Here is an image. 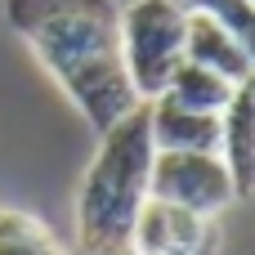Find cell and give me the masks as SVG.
<instances>
[{
    "label": "cell",
    "mask_w": 255,
    "mask_h": 255,
    "mask_svg": "<svg viewBox=\"0 0 255 255\" xmlns=\"http://www.w3.org/2000/svg\"><path fill=\"white\" fill-rule=\"evenodd\" d=\"M4 13L99 134L139 103L121 63L112 0H4Z\"/></svg>",
    "instance_id": "cell-1"
},
{
    "label": "cell",
    "mask_w": 255,
    "mask_h": 255,
    "mask_svg": "<svg viewBox=\"0 0 255 255\" xmlns=\"http://www.w3.org/2000/svg\"><path fill=\"white\" fill-rule=\"evenodd\" d=\"M184 22L188 9L179 0H130L117 9V40L130 90L148 103L166 90L170 72L184 63Z\"/></svg>",
    "instance_id": "cell-3"
},
{
    "label": "cell",
    "mask_w": 255,
    "mask_h": 255,
    "mask_svg": "<svg viewBox=\"0 0 255 255\" xmlns=\"http://www.w3.org/2000/svg\"><path fill=\"white\" fill-rule=\"evenodd\" d=\"M220 161L233 179V193L251 197V188H255V90H251V81L238 85L229 108L220 112Z\"/></svg>",
    "instance_id": "cell-7"
},
{
    "label": "cell",
    "mask_w": 255,
    "mask_h": 255,
    "mask_svg": "<svg viewBox=\"0 0 255 255\" xmlns=\"http://www.w3.org/2000/svg\"><path fill=\"white\" fill-rule=\"evenodd\" d=\"M215 220L170 206L161 197H143L130 224V255H215Z\"/></svg>",
    "instance_id": "cell-5"
},
{
    "label": "cell",
    "mask_w": 255,
    "mask_h": 255,
    "mask_svg": "<svg viewBox=\"0 0 255 255\" xmlns=\"http://www.w3.org/2000/svg\"><path fill=\"white\" fill-rule=\"evenodd\" d=\"M148 197H161L206 220H215L224 206L238 202L233 179L215 152H157L148 175Z\"/></svg>",
    "instance_id": "cell-4"
},
{
    "label": "cell",
    "mask_w": 255,
    "mask_h": 255,
    "mask_svg": "<svg viewBox=\"0 0 255 255\" xmlns=\"http://www.w3.org/2000/svg\"><path fill=\"white\" fill-rule=\"evenodd\" d=\"M184 63L211 67L229 85H247L255 67L251 40H242L238 31H229L224 22H215L206 13H188V22H184Z\"/></svg>",
    "instance_id": "cell-6"
},
{
    "label": "cell",
    "mask_w": 255,
    "mask_h": 255,
    "mask_svg": "<svg viewBox=\"0 0 255 255\" xmlns=\"http://www.w3.org/2000/svg\"><path fill=\"white\" fill-rule=\"evenodd\" d=\"M148 130L157 152H215L220 157V117L170 103L166 94L148 99Z\"/></svg>",
    "instance_id": "cell-8"
},
{
    "label": "cell",
    "mask_w": 255,
    "mask_h": 255,
    "mask_svg": "<svg viewBox=\"0 0 255 255\" xmlns=\"http://www.w3.org/2000/svg\"><path fill=\"white\" fill-rule=\"evenodd\" d=\"M233 90H238V85H229L220 72L197 67V63H179V67L170 72V81H166L161 94H166L170 103H179V108H193V112H211V117H220V112L229 108Z\"/></svg>",
    "instance_id": "cell-9"
},
{
    "label": "cell",
    "mask_w": 255,
    "mask_h": 255,
    "mask_svg": "<svg viewBox=\"0 0 255 255\" xmlns=\"http://www.w3.org/2000/svg\"><path fill=\"white\" fill-rule=\"evenodd\" d=\"M152 157L157 148L148 130V103L139 99L117 126L99 134V152L85 166V179L76 188V251L81 255L130 251V224L148 197Z\"/></svg>",
    "instance_id": "cell-2"
},
{
    "label": "cell",
    "mask_w": 255,
    "mask_h": 255,
    "mask_svg": "<svg viewBox=\"0 0 255 255\" xmlns=\"http://www.w3.org/2000/svg\"><path fill=\"white\" fill-rule=\"evenodd\" d=\"M0 255H67V247L27 211H0Z\"/></svg>",
    "instance_id": "cell-10"
},
{
    "label": "cell",
    "mask_w": 255,
    "mask_h": 255,
    "mask_svg": "<svg viewBox=\"0 0 255 255\" xmlns=\"http://www.w3.org/2000/svg\"><path fill=\"white\" fill-rule=\"evenodd\" d=\"M188 13H206L215 22H224L229 31H238L242 40L255 36V0H179Z\"/></svg>",
    "instance_id": "cell-11"
}]
</instances>
